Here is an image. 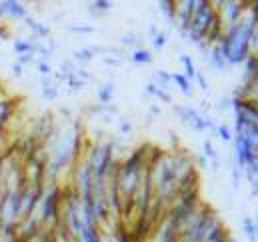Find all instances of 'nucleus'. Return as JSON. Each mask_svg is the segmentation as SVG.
Returning a JSON list of instances; mask_svg holds the SVG:
<instances>
[{
    "instance_id": "obj_24",
    "label": "nucleus",
    "mask_w": 258,
    "mask_h": 242,
    "mask_svg": "<svg viewBox=\"0 0 258 242\" xmlns=\"http://www.w3.org/2000/svg\"><path fill=\"white\" fill-rule=\"evenodd\" d=\"M166 42H168L166 32H160V30H158V34H156V36H152V46H154V48H158V50H162V48L166 46Z\"/></svg>"
},
{
    "instance_id": "obj_14",
    "label": "nucleus",
    "mask_w": 258,
    "mask_h": 242,
    "mask_svg": "<svg viewBox=\"0 0 258 242\" xmlns=\"http://www.w3.org/2000/svg\"><path fill=\"white\" fill-rule=\"evenodd\" d=\"M154 84L170 92V88H172V72H168V70H156L154 72Z\"/></svg>"
},
{
    "instance_id": "obj_23",
    "label": "nucleus",
    "mask_w": 258,
    "mask_h": 242,
    "mask_svg": "<svg viewBox=\"0 0 258 242\" xmlns=\"http://www.w3.org/2000/svg\"><path fill=\"white\" fill-rule=\"evenodd\" d=\"M120 44L122 46H126V48H140V38L136 36V34H124L122 38H120Z\"/></svg>"
},
{
    "instance_id": "obj_5",
    "label": "nucleus",
    "mask_w": 258,
    "mask_h": 242,
    "mask_svg": "<svg viewBox=\"0 0 258 242\" xmlns=\"http://www.w3.org/2000/svg\"><path fill=\"white\" fill-rule=\"evenodd\" d=\"M40 196H42V184H24V188L20 190V214H22V218L36 214Z\"/></svg>"
},
{
    "instance_id": "obj_15",
    "label": "nucleus",
    "mask_w": 258,
    "mask_h": 242,
    "mask_svg": "<svg viewBox=\"0 0 258 242\" xmlns=\"http://www.w3.org/2000/svg\"><path fill=\"white\" fill-rule=\"evenodd\" d=\"M234 96H240V98H246V96H250V98H254L258 102V76L252 78V82L250 84H242V88L240 90H236V94Z\"/></svg>"
},
{
    "instance_id": "obj_10",
    "label": "nucleus",
    "mask_w": 258,
    "mask_h": 242,
    "mask_svg": "<svg viewBox=\"0 0 258 242\" xmlns=\"http://www.w3.org/2000/svg\"><path fill=\"white\" fill-rule=\"evenodd\" d=\"M114 92H116V88H114V84H112V82H106V84L98 86V90H96V96H98V104H102V106H108V104H112Z\"/></svg>"
},
{
    "instance_id": "obj_6",
    "label": "nucleus",
    "mask_w": 258,
    "mask_h": 242,
    "mask_svg": "<svg viewBox=\"0 0 258 242\" xmlns=\"http://www.w3.org/2000/svg\"><path fill=\"white\" fill-rule=\"evenodd\" d=\"M146 242H180V230L174 226V222L164 214L160 222L152 228Z\"/></svg>"
},
{
    "instance_id": "obj_32",
    "label": "nucleus",
    "mask_w": 258,
    "mask_h": 242,
    "mask_svg": "<svg viewBox=\"0 0 258 242\" xmlns=\"http://www.w3.org/2000/svg\"><path fill=\"white\" fill-rule=\"evenodd\" d=\"M12 74H14L16 78H20V76L24 74V66L18 64V62H14V64H12Z\"/></svg>"
},
{
    "instance_id": "obj_13",
    "label": "nucleus",
    "mask_w": 258,
    "mask_h": 242,
    "mask_svg": "<svg viewBox=\"0 0 258 242\" xmlns=\"http://www.w3.org/2000/svg\"><path fill=\"white\" fill-rule=\"evenodd\" d=\"M12 46H14L16 56H20V54H30V52L34 54V40H32V38H14Z\"/></svg>"
},
{
    "instance_id": "obj_7",
    "label": "nucleus",
    "mask_w": 258,
    "mask_h": 242,
    "mask_svg": "<svg viewBox=\"0 0 258 242\" xmlns=\"http://www.w3.org/2000/svg\"><path fill=\"white\" fill-rule=\"evenodd\" d=\"M4 6V18L12 20H26V6L16 0H2Z\"/></svg>"
},
{
    "instance_id": "obj_27",
    "label": "nucleus",
    "mask_w": 258,
    "mask_h": 242,
    "mask_svg": "<svg viewBox=\"0 0 258 242\" xmlns=\"http://www.w3.org/2000/svg\"><path fill=\"white\" fill-rule=\"evenodd\" d=\"M118 128H120V134H122V136H126V134H130V132H132V122L126 120V118H120V122H118Z\"/></svg>"
},
{
    "instance_id": "obj_30",
    "label": "nucleus",
    "mask_w": 258,
    "mask_h": 242,
    "mask_svg": "<svg viewBox=\"0 0 258 242\" xmlns=\"http://www.w3.org/2000/svg\"><path fill=\"white\" fill-rule=\"evenodd\" d=\"M230 106H232V98H224V100H218V104H216V108H218V110H222V112H224V110H228Z\"/></svg>"
},
{
    "instance_id": "obj_12",
    "label": "nucleus",
    "mask_w": 258,
    "mask_h": 242,
    "mask_svg": "<svg viewBox=\"0 0 258 242\" xmlns=\"http://www.w3.org/2000/svg\"><path fill=\"white\" fill-rule=\"evenodd\" d=\"M242 64H244V84H250L252 78L258 76V56L256 54H250Z\"/></svg>"
},
{
    "instance_id": "obj_9",
    "label": "nucleus",
    "mask_w": 258,
    "mask_h": 242,
    "mask_svg": "<svg viewBox=\"0 0 258 242\" xmlns=\"http://www.w3.org/2000/svg\"><path fill=\"white\" fill-rule=\"evenodd\" d=\"M24 24L32 30V36H30V38H34V40H46V38L50 36V28H48V26H44L42 22L34 20V18H28V16H26Z\"/></svg>"
},
{
    "instance_id": "obj_17",
    "label": "nucleus",
    "mask_w": 258,
    "mask_h": 242,
    "mask_svg": "<svg viewBox=\"0 0 258 242\" xmlns=\"http://www.w3.org/2000/svg\"><path fill=\"white\" fill-rule=\"evenodd\" d=\"M130 60L134 62V64H150V62L154 60V54L148 48H136V50H132Z\"/></svg>"
},
{
    "instance_id": "obj_1",
    "label": "nucleus",
    "mask_w": 258,
    "mask_h": 242,
    "mask_svg": "<svg viewBox=\"0 0 258 242\" xmlns=\"http://www.w3.org/2000/svg\"><path fill=\"white\" fill-rule=\"evenodd\" d=\"M256 24L258 22L246 10V14L242 16V20L238 24L224 30V36L218 42V46H220L226 62H228V66L242 64L250 56V38H252V30H254Z\"/></svg>"
},
{
    "instance_id": "obj_31",
    "label": "nucleus",
    "mask_w": 258,
    "mask_h": 242,
    "mask_svg": "<svg viewBox=\"0 0 258 242\" xmlns=\"http://www.w3.org/2000/svg\"><path fill=\"white\" fill-rule=\"evenodd\" d=\"M34 56H36V54H32V52H30V54H20V56H16V58H18L16 62L24 66V64H30V62L34 60Z\"/></svg>"
},
{
    "instance_id": "obj_8",
    "label": "nucleus",
    "mask_w": 258,
    "mask_h": 242,
    "mask_svg": "<svg viewBox=\"0 0 258 242\" xmlns=\"http://www.w3.org/2000/svg\"><path fill=\"white\" fill-rule=\"evenodd\" d=\"M40 90H42V98L48 100V102H54L58 98V84L52 76H46V78H40Z\"/></svg>"
},
{
    "instance_id": "obj_20",
    "label": "nucleus",
    "mask_w": 258,
    "mask_h": 242,
    "mask_svg": "<svg viewBox=\"0 0 258 242\" xmlns=\"http://www.w3.org/2000/svg\"><path fill=\"white\" fill-rule=\"evenodd\" d=\"M180 62H182V66H184V72H182V74H184L190 82H194L196 72H198V70H196V66H194V60L188 56V54H182V56H180Z\"/></svg>"
},
{
    "instance_id": "obj_21",
    "label": "nucleus",
    "mask_w": 258,
    "mask_h": 242,
    "mask_svg": "<svg viewBox=\"0 0 258 242\" xmlns=\"http://www.w3.org/2000/svg\"><path fill=\"white\" fill-rule=\"evenodd\" d=\"M110 8H112V2H108V0H96V2L90 4L92 14H102V12H108Z\"/></svg>"
},
{
    "instance_id": "obj_35",
    "label": "nucleus",
    "mask_w": 258,
    "mask_h": 242,
    "mask_svg": "<svg viewBox=\"0 0 258 242\" xmlns=\"http://www.w3.org/2000/svg\"><path fill=\"white\" fill-rule=\"evenodd\" d=\"M0 18H4V6H2V0H0Z\"/></svg>"
},
{
    "instance_id": "obj_34",
    "label": "nucleus",
    "mask_w": 258,
    "mask_h": 242,
    "mask_svg": "<svg viewBox=\"0 0 258 242\" xmlns=\"http://www.w3.org/2000/svg\"><path fill=\"white\" fill-rule=\"evenodd\" d=\"M156 114H160V108H158L156 104H152V106H150V118L156 116Z\"/></svg>"
},
{
    "instance_id": "obj_33",
    "label": "nucleus",
    "mask_w": 258,
    "mask_h": 242,
    "mask_svg": "<svg viewBox=\"0 0 258 242\" xmlns=\"http://www.w3.org/2000/svg\"><path fill=\"white\" fill-rule=\"evenodd\" d=\"M104 62H106V64H110V66H116V64H118V58H112V56H104Z\"/></svg>"
},
{
    "instance_id": "obj_29",
    "label": "nucleus",
    "mask_w": 258,
    "mask_h": 242,
    "mask_svg": "<svg viewBox=\"0 0 258 242\" xmlns=\"http://www.w3.org/2000/svg\"><path fill=\"white\" fill-rule=\"evenodd\" d=\"M68 30H72V32H84V34H88V32H92L94 28H92V26H76V24H70V26H68Z\"/></svg>"
},
{
    "instance_id": "obj_36",
    "label": "nucleus",
    "mask_w": 258,
    "mask_h": 242,
    "mask_svg": "<svg viewBox=\"0 0 258 242\" xmlns=\"http://www.w3.org/2000/svg\"><path fill=\"white\" fill-rule=\"evenodd\" d=\"M254 224H256V236H258V218L254 220Z\"/></svg>"
},
{
    "instance_id": "obj_3",
    "label": "nucleus",
    "mask_w": 258,
    "mask_h": 242,
    "mask_svg": "<svg viewBox=\"0 0 258 242\" xmlns=\"http://www.w3.org/2000/svg\"><path fill=\"white\" fill-rule=\"evenodd\" d=\"M174 112L178 114V118L182 124H186L188 128H192L196 132H216V124L210 116L202 114L200 110H196L192 106H186V104H176L174 106Z\"/></svg>"
},
{
    "instance_id": "obj_2",
    "label": "nucleus",
    "mask_w": 258,
    "mask_h": 242,
    "mask_svg": "<svg viewBox=\"0 0 258 242\" xmlns=\"http://www.w3.org/2000/svg\"><path fill=\"white\" fill-rule=\"evenodd\" d=\"M218 20V12H216V6L214 2L210 0H200L198 2V8L194 10L192 18H190V24L184 32V36L194 42V44H202L204 42V36L206 32L212 28V24Z\"/></svg>"
},
{
    "instance_id": "obj_22",
    "label": "nucleus",
    "mask_w": 258,
    "mask_h": 242,
    "mask_svg": "<svg viewBox=\"0 0 258 242\" xmlns=\"http://www.w3.org/2000/svg\"><path fill=\"white\" fill-rule=\"evenodd\" d=\"M216 134H218V138H220L222 142H232V140H234V134H232L230 126H226V124L216 126Z\"/></svg>"
},
{
    "instance_id": "obj_11",
    "label": "nucleus",
    "mask_w": 258,
    "mask_h": 242,
    "mask_svg": "<svg viewBox=\"0 0 258 242\" xmlns=\"http://www.w3.org/2000/svg\"><path fill=\"white\" fill-rule=\"evenodd\" d=\"M172 84H176V88H178L184 96H192L194 94L192 82H190L182 72H172Z\"/></svg>"
},
{
    "instance_id": "obj_25",
    "label": "nucleus",
    "mask_w": 258,
    "mask_h": 242,
    "mask_svg": "<svg viewBox=\"0 0 258 242\" xmlns=\"http://www.w3.org/2000/svg\"><path fill=\"white\" fill-rule=\"evenodd\" d=\"M38 72H40V78L52 76V66H50V62H38Z\"/></svg>"
},
{
    "instance_id": "obj_16",
    "label": "nucleus",
    "mask_w": 258,
    "mask_h": 242,
    "mask_svg": "<svg viewBox=\"0 0 258 242\" xmlns=\"http://www.w3.org/2000/svg\"><path fill=\"white\" fill-rule=\"evenodd\" d=\"M98 50H102V48H80V50H76L72 54V62H76V64H88V62L94 58V52H98Z\"/></svg>"
},
{
    "instance_id": "obj_28",
    "label": "nucleus",
    "mask_w": 258,
    "mask_h": 242,
    "mask_svg": "<svg viewBox=\"0 0 258 242\" xmlns=\"http://www.w3.org/2000/svg\"><path fill=\"white\" fill-rule=\"evenodd\" d=\"M194 80L198 82V88H200V90H206V88H208V80L204 78V74H202L200 70L196 72V78H194Z\"/></svg>"
},
{
    "instance_id": "obj_19",
    "label": "nucleus",
    "mask_w": 258,
    "mask_h": 242,
    "mask_svg": "<svg viewBox=\"0 0 258 242\" xmlns=\"http://www.w3.org/2000/svg\"><path fill=\"white\" fill-rule=\"evenodd\" d=\"M242 228H244V234H246V238H248V240H250V242H256L258 240L254 218H250V216H244V218H242Z\"/></svg>"
},
{
    "instance_id": "obj_18",
    "label": "nucleus",
    "mask_w": 258,
    "mask_h": 242,
    "mask_svg": "<svg viewBox=\"0 0 258 242\" xmlns=\"http://www.w3.org/2000/svg\"><path fill=\"white\" fill-rule=\"evenodd\" d=\"M158 8H160V12H162L168 20L174 22V18H176V2H174V0H162V2H158Z\"/></svg>"
},
{
    "instance_id": "obj_26",
    "label": "nucleus",
    "mask_w": 258,
    "mask_h": 242,
    "mask_svg": "<svg viewBox=\"0 0 258 242\" xmlns=\"http://www.w3.org/2000/svg\"><path fill=\"white\" fill-rule=\"evenodd\" d=\"M250 54H256L258 56V24L252 30V38H250Z\"/></svg>"
},
{
    "instance_id": "obj_4",
    "label": "nucleus",
    "mask_w": 258,
    "mask_h": 242,
    "mask_svg": "<svg viewBox=\"0 0 258 242\" xmlns=\"http://www.w3.org/2000/svg\"><path fill=\"white\" fill-rule=\"evenodd\" d=\"M216 6V12H218V18L226 28H232L234 24H238L242 20V16L246 14V8H248V2H242V0H222V2H214Z\"/></svg>"
}]
</instances>
